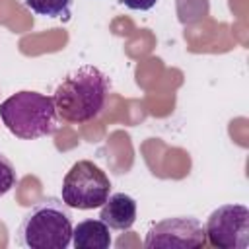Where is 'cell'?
<instances>
[{
    "label": "cell",
    "instance_id": "2",
    "mask_svg": "<svg viewBox=\"0 0 249 249\" xmlns=\"http://www.w3.org/2000/svg\"><path fill=\"white\" fill-rule=\"evenodd\" d=\"M72 216L64 200L49 196L39 200L21 218L18 239L29 249H66L72 241Z\"/></svg>",
    "mask_w": 249,
    "mask_h": 249
},
{
    "label": "cell",
    "instance_id": "10",
    "mask_svg": "<svg viewBox=\"0 0 249 249\" xmlns=\"http://www.w3.org/2000/svg\"><path fill=\"white\" fill-rule=\"evenodd\" d=\"M16 183H18L16 167L10 161V158L0 152V196H4L6 193H10L16 187Z\"/></svg>",
    "mask_w": 249,
    "mask_h": 249
},
{
    "label": "cell",
    "instance_id": "11",
    "mask_svg": "<svg viewBox=\"0 0 249 249\" xmlns=\"http://www.w3.org/2000/svg\"><path fill=\"white\" fill-rule=\"evenodd\" d=\"M126 8L130 10H140V12H146V10H152L156 6L158 0H121Z\"/></svg>",
    "mask_w": 249,
    "mask_h": 249
},
{
    "label": "cell",
    "instance_id": "7",
    "mask_svg": "<svg viewBox=\"0 0 249 249\" xmlns=\"http://www.w3.org/2000/svg\"><path fill=\"white\" fill-rule=\"evenodd\" d=\"M99 220L105 222L111 230H130L136 220V200L124 193L109 195L107 200L101 204Z\"/></svg>",
    "mask_w": 249,
    "mask_h": 249
},
{
    "label": "cell",
    "instance_id": "8",
    "mask_svg": "<svg viewBox=\"0 0 249 249\" xmlns=\"http://www.w3.org/2000/svg\"><path fill=\"white\" fill-rule=\"evenodd\" d=\"M72 245L76 249H107L111 245L109 226L101 220H84L72 228Z\"/></svg>",
    "mask_w": 249,
    "mask_h": 249
},
{
    "label": "cell",
    "instance_id": "6",
    "mask_svg": "<svg viewBox=\"0 0 249 249\" xmlns=\"http://www.w3.org/2000/svg\"><path fill=\"white\" fill-rule=\"evenodd\" d=\"M204 245V226L193 216L165 218L154 224L144 239L146 249H196Z\"/></svg>",
    "mask_w": 249,
    "mask_h": 249
},
{
    "label": "cell",
    "instance_id": "5",
    "mask_svg": "<svg viewBox=\"0 0 249 249\" xmlns=\"http://www.w3.org/2000/svg\"><path fill=\"white\" fill-rule=\"evenodd\" d=\"M206 241L220 249H247L249 245V208L243 204L218 206L204 226Z\"/></svg>",
    "mask_w": 249,
    "mask_h": 249
},
{
    "label": "cell",
    "instance_id": "9",
    "mask_svg": "<svg viewBox=\"0 0 249 249\" xmlns=\"http://www.w3.org/2000/svg\"><path fill=\"white\" fill-rule=\"evenodd\" d=\"M27 8L37 16L47 18H70V4L72 0H25Z\"/></svg>",
    "mask_w": 249,
    "mask_h": 249
},
{
    "label": "cell",
    "instance_id": "4",
    "mask_svg": "<svg viewBox=\"0 0 249 249\" xmlns=\"http://www.w3.org/2000/svg\"><path fill=\"white\" fill-rule=\"evenodd\" d=\"M111 195L107 173L89 160L76 161L62 181V200L68 208H99Z\"/></svg>",
    "mask_w": 249,
    "mask_h": 249
},
{
    "label": "cell",
    "instance_id": "3",
    "mask_svg": "<svg viewBox=\"0 0 249 249\" xmlns=\"http://www.w3.org/2000/svg\"><path fill=\"white\" fill-rule=\"evenodd\" d=\"M0 119L6 128L21 140L43 138L58 128V115L53 97L29 89L4 99L0 105Z\"/></svg>",
    "mask_w": 249,
    "mask_h": 249
},
{
    "label": "cell",
    "instance_id": "1",
    "mask_svg": "<svg viewBox=\"0 0 249 249\" xmlns=\"http://www.w3.org/2000/svg\"><path fill=\"white\" fill-rule=\"evenodd\" d=\"M109 88V78L95 66H82L70 72L53 95L58 119L70 124L95 119L105 107Z\"/></svg>",
    "mask_w": 249,
    "mask_h": 249
}]
</instances>
